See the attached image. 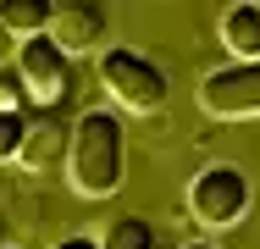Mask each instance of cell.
Returning a JSON list of instances; mask_svg holds the SVG:
<instances>
[{
	"label": "cell",
	"mask_w": 260,
	"mask_h": 249,
	"mask_svg": "<svg viewBox=\"0 0 260 249\" xmlns=\"http://www.w3.org/2000/svg\"><path fill=\"white\" fill-rule=\"evenodd\" d=\"M221 45L233 50V61H260V6L238 0L221 17Z\"/></svg>",
	"instance_id": "cell-7"
},
{
	"label": "cell",
	"mask_w": 260,
	"mask_h": 249,
	"mask_svg": "<svg viewBox=\"0 0 260 249\" xmlns=\"http://www.w3.org/2000/svg\"><path fill=\"white\" fill-rule=\"evenodd\" d=\"M200 105L210 116H255L260 111V61H227L200 83Z\"/></svg>",
	"instance_id": "cell-5"
},
{
	"label": "cell",
	"mask_w": 260,
	"mask_h": 249,
	"mask_svg": "<svg viewBox=\"0 0 260 249\" xmlns=\"http://www.w3.org/2000/svg\"><path fill=\"white\" fill-rule=\"evenodd\" d=\"M11 55H17V39H11V28H6V22H0V67H6V61H11Z\"/></svg>",
	"instance_id": "cell-13"
},
{
	"label": "cell",
	"mask_w": 260,
	"mask_h": 249,
	"mask_svg": "<svg viewBox=\"0 0 260 249\" xmlns=\"http://www.w3.org/2000/svg\"><path fill=\"white\" fill-rule=\"evenodd\" d=\"M249 210V177L238 166H205L188 183V216L200 227H233Z\"/></svg>",
	"instance_id": "cell-3"
},
{
	"label": "cell",
	"mask_w": 260,
	"mask_h": 249,
	"mask_svg": "<svg viewBox=\"0 0 260 249\" xmlns=\"http://www.w3.org/2000/svg\"><path fill=\"white\" fill-rule=\"evenodd\" d=\"M55 249H100V238H83V233H72V238H61Z\"/></svg>",
	"instance_id": "cell-14"
},
{
	"label": "cell",
	"mask_w": 260,
	"mask_h": 249,
	"mask_svg": "<svg viewBox=\"0 0 260 249\" xmlns=\"http://www.w3.org/2000/svg\"><path fill=\"white\" fill-rule=\"evenodd\" d=\"M122 172H127V133H122V116L111 111H83L78 128H72V149H67V183L83 199H105L122 189Z\"/></svg>",
	"instance_id": "cell-1"
},
{
	"label": "cell",
	"mask_w": 260,
	"mask_h": 249,
	"mask_svg": "<svg viewBox=\"0 0 260 249\" xmlns=\"http://www.w3.org/2000/svg\"><path fill=\"white\" fill-rule=\"evenodd\" d=\"M100 249H155V227L144 216H116L100 233Z\"/></svg>",
	"instance_id": "cell-10"
},
{
	"label": "cell",
	"mask_w": 260,
	"mask_h": 249,
	"mask_svg": "<svg viewBox=\"0 0 260 249\" xmlns=\"http://www.w3.org/2000/svg\"><path fill=\"white\" fill-rule=\"evenodd\" d=\"M0 22L11 28L17 45H28V39H39V34H50L55 6L50 0H0Z\"/></svg>",
	"instance_id": "cell-8"
},
{
	"label": "cell",
	"mask_w": 260,
	"mask_h": 249,
	"mask_svg": "<svg viewBox=\"0 0 260 249\" xmlns=\"http://www.w3.org/2000/svg\"><path fill=\"white\" fill-rule=\"evenodd\" d=\"M183 249H210V244H183Z\"/></svg>",
	"instance_id": "cell-15"
},
{
	"label": "cell",
	"mask_w": 260,
	"mask_h": 249,
	"mask_svg": "<svg viewBox=\"0 0 260 249\" xmlns=\"http://www.w3.org/2000/svg\"><path fill=\"white\" fill-rule=\"evenodd\" d=\"M50 39L67 55H83V50H100L105 39V11L94 0H67V6H55V22H50Z\"/></svg>",
	"instance_id": "cell-6"
},
{
	"label": "cell",
	"mask_w": 260,
	"mask_h": 249,
	"mask_svg": "<svg viewBox=\"0 0 260 249\" xmlns=\"http://www.w3.org/2000/svg\"><path fill=\"white\" fill-rule=\"evenodd\" d=\"M17 78H22L28 100H39V105H61L67 89H72V55L55 45L50 34H39V39L17 45Z\"/></svg>",
	"instance_id": "cell-4"
},
{
	"label": "cell",
	"mask_w": 260,
	"mask_h": 249,
	"mask_svg": "<svg viewBox=\"0 0 260 249\" xmlns=\"http://www.w3.org/2000/svg\"><path fill=\"white\" fill-rule=\"evenodd\" d=\"M22 144H28V116H17V111H0V161L22 155Z\"/></svg>",
	"instance_id": "cell-11"
},
{
	"label": "cell",
	"mask_w": 260,
	"mask_h": 249,
	"mask_svg": "<svg viewBox=\"0 0 260 249\" xmlns=\"http://www.w3.org/2000/svg\"><path fill=\"white\" fill-rule=\"evenodd\" d=\"M67 149H72V139L61 133V122H39V133H28V144H22V166L28 172H45L50 161H67Z\"/></svg>",
	"instance_id": "cell-9"
},
{
	"label": "cell",
	"mask_w": 260,
	"mask_h": 249,
	"mask_svg": "<svg viewBox=\"0 0 260 249\" xmlns=\"http://www.w3.org/2000/svg\"><path fill=\"white\" fill-rule=\"evenodd\" d=\"M22 105H28L22 78H17V72H0V111H17V116H22Z\"/></svg>",
	"instance_id": "cell-12"
},
{
	"label": "cell",
	"mask_w": 260,
	"mask_h": 249,
	"mask_svg": "<svg viewBox=\"0 0 260 249\" xmlns=\"http://www.w3.org/2000/svg\"><path fill=\"white\" fill-rule=\"evenodd\" d=\"M100 83L116 95V105H127V111H160L166 95H172L166 72H160L144 50H127V45L100 50Z\"/></svg>",
	"instance_id": "cell-2"
}]
</instances>
